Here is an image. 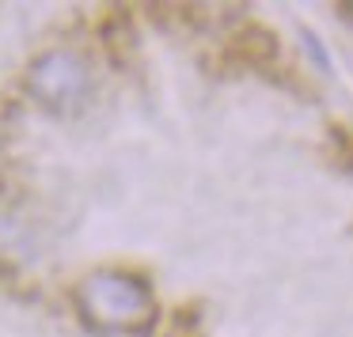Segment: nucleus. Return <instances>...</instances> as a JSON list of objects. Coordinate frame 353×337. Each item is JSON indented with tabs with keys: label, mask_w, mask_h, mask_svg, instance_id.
<instances>
[{
	"label": "nucleus",
	"mask_w": 353,
	"mask_h": 337,
	"mask_svg": "<svg viewBox=\"0 0 353 337\" xmlns=\"http://www.w3.org/2000/svg\"><path fill=\"white\" fill-rule=\"evenodd\" d=\"M77 303L92 326L110 329V334H137L156 318V299L148 284L118 269H99L84 276Z\"/></svg>",
	"instance_id": "nucleus-1"
},
{
	"label": "nucleus",
	"mask_w": 353,
	"mask_h": 337,
	"mask_svg": "<svg viewBox=\"0 0 353 337\" xmlns=\"http://www.w3.org/2000/svg\"><path fill=\"white\" fill-rule=\"evenodd\" d=\"M27 95L39 102L42 110L54 114H69L92 95V65L77 54V50H46L31 61L27 69Z\"/></svg>",
	"instance_id": "nucleus-2"
}]
</instances>
